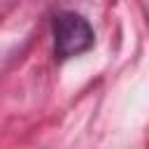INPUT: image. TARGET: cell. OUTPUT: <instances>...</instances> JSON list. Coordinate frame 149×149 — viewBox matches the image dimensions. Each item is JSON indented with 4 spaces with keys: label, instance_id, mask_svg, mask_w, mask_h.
Returning a JSON list of instances; mask_svg holds the SVG:
<instances>
[{
    "label": "cell",
    "instance_id": "1",
    "mask_svg": "<svg viewBox=\"0 0 149 149\" xmlns=\"http://www.w3.org/2000/svg\"><path fill=\"white\" fill-rule=\"evenodd\" d=\"M93 47V28L74 12H58L54 16V51L56 56L72 58Z\"/></svg>",
    "mask_w": 149,
    "mask_h": 149
}]
</instances>
